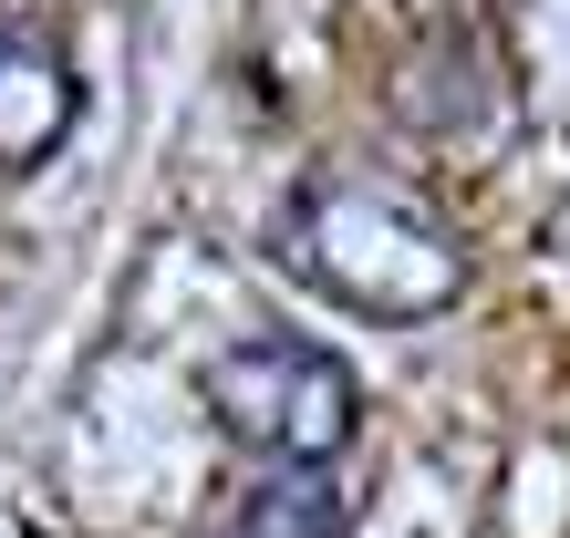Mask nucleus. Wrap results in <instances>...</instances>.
Masks as SVG:
<instances>
[{
  "label": "nucleus",
  "instance_id": "1",
  "mask_svg": "<svg viewBox=\"0 0 570 538\" xmlns=\"http://www.w3.org/2000/svg\"><path fill=\"white\" fill-rule=\"evenodd\" d=\"M281 259L301 280H322L332 300L374 311V321H425L466 280L446 218L394 177H312L301 208L281 218Z\"/></svg>",
  "mask_w": 570,
  "mask_h": 538
},
{
  "label": "nucleus",
  "instance_id": "2",
  "mask_svg": "<svg viewBox=\"0 0 570 538\" xmlns=\"http://www.w3.org/2000/svg\"><path fill=\"white\" fill-rule=\"evenodd\" d=\"M208 415L228 446L249 456H281V466H322L353 446L363 425V383L353 362L312 342V331H249V342H228L208 362Z\"/></svg>",
  "mask_w": 570,
  "mask_h": 538
},
{
  "label": "nucleus",
  "instance_id": "3",
  "mask_svg": "<svg viewBox=\"0 0 570 538\" xmlns=\"http://www.w3.org/2000/svg\"><path fill=\"white\" fill-rule=\"evenodd\" d=\"M73 124H83V73L62 62V42L31 21H0V177H31Z\"/></svg>",
  "mask_w": 570,
  "mask_h": 538
},
{
  "label": "nucleus",
  "instance_id": "4",
  "mask_svg": "<svg viewBox=\"0 0 570 538\" xmlns=\"http://www.w3.org/2000/svg\"><path fill=\"white\" fill-rule=\"evenodd\" d=\"M228 538H353V518H343V497H332V477H312V466H291V477H271L239 508V528Z\"/></svg>",
  "mask_w": 570,
  "mask_h": 538
}]
</instances>
